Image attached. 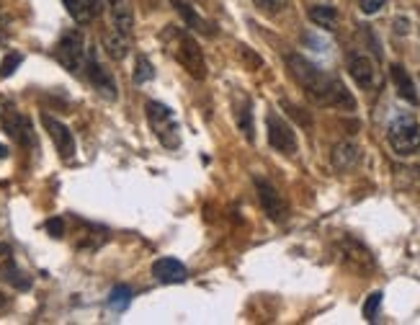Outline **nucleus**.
I'll use <instances>...</instances> for the list:
<instances>
[{
	"mask_svg": "<svg viewBox=\"0 0 420 325\" xmlns=\"http://www.w3.org/2000/svg\"><path fill=\"white\" fill-rule=\"evenodd\" d=\"M390 75H392V83H395V88H397L400 99H405L407 104H418V91H415V83L413 78H410V73H407L402 65H392L390 68Z\"/></svg>",
	"mask_w": 420,
	"mask_h": 325,
	"instance_id": "dca6fc26",
	"label": "nucleus"
},
{
	"mask_svg": "<svg viewBox=\"0 0 420 325\" xmlns=\"http://www.w3.org/2000/svg\"><path fill=\"white\" fill-rule=\"evenodd\" d=\"M6 155H8V150L3 147V145H0V158H6Z\"/></svg>",
	"mask_w": 420,
	"mask_h": 325,
	"instance_id": "2f4dec72",
	"label": "nucleus"
},
{
	"mask_svg": "<svg viewBox=\"0 0 420 325\" xmlns=\"http://www.w3.org/2000/svg\"><path fill=\"white\" fill-rule=\"evenodd\" d=\"M147 121H150L152 132L158 135V140L166 145L168 150H175L180 145V137H178V121L173 116V111L166 106V104H158V101H147Z\"/></svg>",
	"mask_w": 420,
	"mask_h": 325,
	"instance_id": "f03ea898",
	"label": "nucleus"
},
{
	"mask_svg": "<svg viewBox=\"0 0 420 325\" xmlns=\"http://www.w3.org/2000/svg\"><path fill=\"white\" fill-rule=\"evenodd\" d=\"M47 230H49L52 238H62V235H65V222H62L60 217H54V219L47 222Z\"/></svg>",
	"mask_w": 420,
	"mask_h": 325,
	"instance_id": "7c9ffc66",
	"label": "nucleus"
},
{
	"mask_svg": "<svg viewBox=\"0 0 420 325\" xmlns=\"http://www.w3.org/2000/svg\"><path fill=\"white\" fill-rule=\"evenodd\" d=\"M253 183H255V194H258V202H261L263 212L268 214V219H273V222H284L286 214H289V207H286L284 197L276 191V186L271 181H266V178H261V176H255Z\"/></svg>",
	"mask_w": 420,
	"mask_h": 325,
	"instance_id": "39448f33",
	"label": "nucleus"
},
{
	"mask_svg": "<svg viewBox=\"0 0 420 325\" xmlns=\"http://www.w3.org/2000/svg\"><path fill=\"white\" fill-rule=\"evenodd\" d=\"M266 129H268V145L273 150L284 152V155H294L297 152V135H294L289 121L271 111L266 116Z\"/></svg>",
	"mask_w": 420,
	"mask_h": 325,
	"instance_id": "423d86ee",
	"label": "nucleus"
},
{
	"mask_svg": "<svg viewBox=\"0 0 420 325\" xmlns=\"http://www.w3.org/2000/svg\"><path fill=\"white\" fill-rule=\"evenodd\" d=\"M0 279L8 281V284H13L16 289H29L31 281L18 271V266H16V258H13V248L6 245V243H0Z\"/></svg>",
	"mask_w": 420,
	"mask_h": 325,
	"instance_id": "f8f14e48",
	"label": "nucleus"
},
{
	"mask_svg": "<svg viewBox=\"0 0 420 325\" xmlns=\"http://www.w3.org/2000/svg\"><path fill=\"white\" fill-rule=\"evenodd\" d=\"M253 3L255 8H261L263 13H278V11H284L289 0H253Z\"/></svg>",
	"mask_w": 420,
	"mask_h": 325,
	"instance_id": "cd10ccee",
	"label": "nucleus"
},
{
	"mask_svg": "<svg viewBox=\"0 0 420 325\" xmlns=\"http://www.w3.org/2000/svg\"><path fill=\"white\" fill-rule=\"evenodd\" d=\"M21 54L13 52V54H6V60H3V65H0V78H11L18 70V65H21Z\"/></svg>",
	"mask_w": 420,
	"mask_h": 325,
	"instance_id": "a878e982",
	"label": "nucleus"
},
{
	"mask_svg": "<svg viewBox=\"0 0 420 325\" xmlns=\"http://www.w3.org/2000/svg\"><path fill=\"white\" fill-rule=\"evenodd\" d=\"M379 305H382V292H374V295H369V300L364 302V318H366V320H376V310H379Z\"/></svg>",
	"mask_w": 420,
	"mask_h": 325,
	"instance_id": "bb28decb",
	"label": "nucleus"
},
{
	"mask_svg": "<svg viewBox=\"0 0 420 325\" xmlns=\"http://www.w3.org/2000/svg\"><path fill=\"white\" fill-rule=\"evenodd\" d=\"M281 109H286V114H289V116H292V119H297L302 124V127H312V116H309V114H304L302 111L299 106H294L292 101H281Z\"/></svg>",
	"mask_w": 420,
	"mask_h": 325,
	"instance_id": "393cba45",
	"label": "nucleus"
},
{
	"mask_svg": "<svg viewBox=\"0 0 420 325\" xmlns=\"http://www.w3.org/2000/svg\"><path fill=\"white\" fill-rule=\"evenodd\" d=\"M3 305H6V297H3V295H0V307H3Z\"/></svg>",
	"mask_w": 420,
	"mask_h": 325,
	"instance_id": "473e14b6",
	"label": "nucleus"
},
{
	"mask_svg": "<svg viewBox=\"0 0 420 325\" xmlns=\"http://www.w3.org/2000/svg\"><path fill=\"white\" fill-rule=\"evenodd\" d=\"M129 302H132V289H129L127 284H116V287L111 289V297H109V307L121 312V310H127Z\"/></svg>",
	"mask_w": 420,
	"mask_h": 325,
	"instance_id": "5701e85b",
	"label": "nucleus"
},
{
	"mask_svg": "<svg viewBox=\"0 0 420 325\" xmlns=\"http://www.w3.org/2000/svg\"><path fill=\"white\" fill-rule=\"evenodd\" d=\"M42 124H44V129L49 132V137H52L54 147H57V152H60V158L62 160L73 158V155H75V137H73V132H70L62 121H57L54 116H49V114L42 116Z\"/></svg>",
	"mask_w": 420,
	"mask_h": 325,
	"instance_id": "9b49d317",
	"label": "nucleus"
},
{
	"mask_svg": "<svg viewBox=\"0 0 420 325\" xmlns=\"http://www.w3.org/2000/svg\"><path fill=\"white\" fill-rule=\"evenodd\" d=\"M65 6L78 23H90L101 13V0H65Z\"/></svg>",
	"mask_w": 420,
	"mask_h": 325,
	"instance_id": "f3484780",
	"label": "nucleus"
},
{
	"mask_svg": "<svg viewBox=\"0 0 420 325\" xmlns=\"http://www.w3.org/2000/svg\"><path fill=\"white\" fill-rule=\"evenodd\" d=\"M348 73H351V78L356 80V85L364 88V91H371V88H376V83H379V73H376L374 60L364 52H353L351 57H348Z\"/></svg>",
	"mask_w": 420,
	"mask_h": 325,
	"instance_id": "1a4fd4ad",
	"label": "nucleus"
},
{
	"mask_svg": "<svg viewBox=\"0 0 420 325\" xmlns=\"http://www.w3.org/2000/svg\"><path fill=\"white\" fill-rule=\"evenodd\" d=\"M85 75H88V80L93 83V88H96L104 99L113 101L119 93H116V83H113L111 73L101 65V62L96 60V52H88V62H85Z\"/></svg>",
	"mask_w": 420,
	"mask_h": 325,
	"instance_id": "9d476101",
	"label": "nucleus"
},
{
	"mask_svg": "<svg viewBox=\"0 0 420 325\" xmlns=\"http://www.w3.org/2000/svg\"><path fill=\"white\" fill-rule=\"evenodd\" d=\"M3 129H6L8 135L13 137L16 142H21V145H34V140H31L29 119H23L21 114L16 111V109L8 106L6 111H3Z\"/></svg>",
	"mask_w": 420,
	"mask_h": 325,
	"instance_id": "4468645a",
	"label": "nucleus"
},
{
	"mask_svg": "<svg viewBox=\"0 0 420 325\" xmlns=\"http://www.w3.org/2000/svg\"><path fill=\"white\" fill-rule=\"evenodd\" d=\"M384 3H387V0H361L359 6H361V11H364L366 16H374V13H379V11H382Z\"/></svg>",
	"mask_w": 420,
	"mask_h": 325,
	"instance_id": "c756f323",
	"label": "nucleus"
},
{
	"mask_svg": "<svg viewBox=\"0 0 420 325\" xmlns=\"http://www.w3.org/2000/svg\"><path fill=\"white\" fill-rule=\"evenodd\" d=\"M286 68H289L294 80L304 88V93H307V99L312 104L343 109V111H356V99L351 96V91L338 78L328 75L317 65L304 60L302 54H289L286 57Z\"/></svg>",
	"mask_w": 420,
	"mask_h": 325,
	"instance_id": "f257e3e1",
	"label": "nucleus"
},
{
	"mask_svg": "<svg viewBox=\"0 0 420 325\" xmlns=\"http://www.w3.org/2000/svg\"><path fill=\"white\" fill-rule=\"evenodd\" d=\"M178 62L188 70V75L196 78V80H204L206 78V62H204V54L199 49V42L194 37L183 34L178 42V52H175Z\"/></svg>",
	"mask_w": 420,
	"mask_h": 325,
	"instance_id": "0eeeda50",
	"label": "nucleus"
},
{
	"mask_svg": "<svg viewBox=\"0 0 420 325\" xmlns=\"http://www.w3.org/2000/svg\"><path fill=\"white\" fill-rule=\"evenodd\" d=\"M390 145L392 150L407 158L420 150V124L410 116H402L390 127Z\"/></svg>",
	"mask_w": 420,
	"mask_h": 325,
	"instance_id": "7ed1b4c3",
	"label": "nucleus"
},
{
	"mask_svg": "<svg viewBox=\"0 0 420 325\" xmlns=\"http://www.w3.org/2000/svg\"><path fill=\"white\" fill-rule=\"evenodd\" d=\"M171 3H173V8H175V11H178L180 16H183V21H186L194 31H199V34H204V37H211V34H214V29H211V23L204 21V18H202L199 13H196L194 8H188L186 3H180V0H171Z\"/></svg>",
	"mask_w": 420,
	"mask_h": 325,
	"instance_id": "aec40b11",
	"label": "nucleus"
},
{
	"mask_svg": "<svg viewBox=\"0 0 420 325\" xmlns=\"http://www.w3.org/2000/svg\"><path fill=\"white\" fill-rule=\"evenodd\" d=\"M309 21L323 26V29H333L338 21V11L333 6H312L309 8Z\"/></svg>",
	"mask_w": 420,
	"mask_h": 325,
	"instance_id": "412c9836",
	"label": "nucleus"
},
{
	"mask_svg": "<svg viewBox=\"0 0 420 325\" xmlns=\"http://www.w3.org/2000/svg\"><path fill=\"white\" fill-rule=\"evenodd\" d=\"M109 13H111V26L121 34H132L135 29V13L129 0H109Z\"/></svg>",
	"mask_w": 420,
	"mask_h": 325,
	"instance_id": "2eb2a0df",
	"label": "nucleus"
},
{
	"mask_svg": "<svg viewBox=\"0 0 420 325\" xmlns=\"http://www.w3.org/2000/svg\"><path fill=\"white\" fill-rule=\"evenodd\" d=\"M340 256H343V261L351 266L353 271L366 274L374 269V256H371V250H369L361 240L351 238V235H345L343 240H340Z\"/></svg>",
	"mask_w": 420,
	"mask_h": 325,
	"instance_id": "6e6552de",
	"label": "nucleus"
},
{
	"mask_svg": "<svg viewBox=\"0 0 420 325\" xmlns=\"http://www.w3.org/2000/svg\"><path fill=\"white\" fill-rule=\"evenodd\" d=\"M155 78V70H152V65H150V60L147 57H137V62H135V83L140 85V83H147V80H152Z\"/></svg>",
	"mask_w": 420,
	"mask_h": 325,
	"instance_id": "b1692460",
	"label": "nucleus"
},
{
	"mask_svg": "<svg viewBox=\"0 0 420 325\" xmlns=\"http://www.w3.org/2000/svg\"><path fill=\"white\" fill-rule=\"evenodd\" d=\"M54 54H57V60H60V65L65 70H70V73L80 70V62H83V57H85L83 31H80V29H68V31H65V34H62V39L57 42V49H54Z\"/></svg>",
	"mask_w": 420,
	"mask_h": 325,
	"instance_id": "20e7f679",
	"label": "nucleus"
},
{
	"mask_svg": "<svg viewBox=\"0 0 420 325\" xmlns=\"http://www.w3.org/2000/svg\"><path fill=\"white\" fill-rule=\"evenodd\" d=\"M152 276L163 284H180V281H186L188 271L186 266L175 261V258H158L155 264H152Z\"/></svg>",
	"mask_w": 420,
	"mask_h": 325,
	"instance_id": "ddd939ff",
	"label": "nucleus"
},
{
	"mask_svg": "<svg viewBox=\"0 0 420 325\" xmlns=\"http://www.w3.org/2000/svg\"><path fill=\"white\" fill-rule=\"evenodd\" d=\"M235 121H237V129L242 132V137L253 142L255 140V124H253V111H250V104H242L235 111Z\"/></svg>",
	"mask_w": 420,
	"mask_h": 325,
	"instance_id": "4be33fe9",
	"label": "nucleus"
},
{
	"mask_svg": "<svg viewBox=\"0 0 420 325\" xmlns=\"http://www.w3.org/2000/svg\"><path fill=\"white\" fill-rule=\"evenodd\" d=\"M104 49H106V54L111 57V60H124L127 57V52H129V42H127V34H121V31H116V29H111V31H106L104 34Z\"/></svg>",
	"mask_w": 420,
	"mask_h": 325,
	"instance_id": "6ab92c4d",
	"label": "nucleus"
},
{
	"mask_svg": "<svg viewBox=\"0 0 420 325\" xmlns=\"http://www.w3.org/2000/svg\"><path fill=\"white\" fill-rule=\"evenodd\" d=\"M359 160H361V150L353 142H338L333 147V166L338 171H351Z\"/></svg>",
	"mask_w": 420,
	"mask_h": 325,
	"instance_id": "a211bd4d",
	"label": "nucleus"
},
{
	"mask_svg": "<svg viewBox=\"0 0 420 325\" xmlns=\"http://www.w3.org/2000/svg\"><path fill=\"white\" fill-rule=\"evenodd\" d=\"M237 49H240V57L245 62H248V68H261L263 62H261V57H258V54H253V49H250V47H245V44H240L237 47Z\"/></svg>",
	"mask_w": 420,
	"mask_h": 325,
	"instance_id": "c85d7f7f",
	"label": "nucleus"
}]
</instances>
